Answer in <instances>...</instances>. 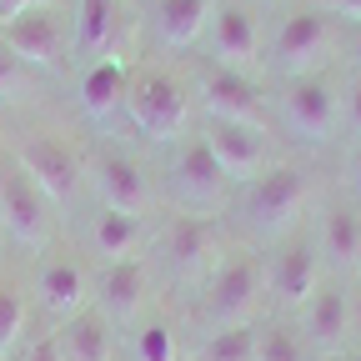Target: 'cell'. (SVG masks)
Listing matches in <instances>:
<instances>
[{
    "mask_svg": "<svg viewBox=\"0 0 361 361\" xmlns=\"http://www.w3.org/2000/svg\"><path fill=\"white\" fill-rule=\"evenodd\" d=\"M126 111L135 121V130H146L151 141H171V135L186 126V90H180L176 75L166 71H135L130 85H126Z\"/></svg>",
    "mask_w": 361,
    "mask_h": 361,
    "instance_id": "obj_1",
    "label": "cell"
},
{
    "mask_svg": "<svg viewBox=\"0 0 361 361\" xmlns=\"http://www.w3.org/2000/svg\"><path fill=\"white\" fill-rule=\"evenodd\" d=\"M256 301H261V266L246 251L226 256L216 266L211 286H206V316L216 326H246V316L256 311Z\"/></svg>",
    "mask_w": 361,
    "mask_h": 361,
    "instance_id": "obj_2",
    "label": "cell"
},
{
    "mask_svg": "<svg viewBox=\"0 0 361 361\" xmlns=\"http://www.w3.org/2000/svg\"><path fill=\"white\" fill-rule=\"evenodd\" d=\"M306 171L296 166H271L251 180L246 191V216L251 226H261V231H286V226L296 221V211L306 206Z\"/></svg>",
    "mask_w": 361,
    "mask_h": 361,
    "instance_id": "obj_3",
    "label": "cell"
},
{
    "mask_svg": "<svg viewBox=\"0 0 361 361\" xmlns=\"http://www.w3.org/2000/svg\"><path fill=\"white\" fill-rule=\"evenodd\" d=\"M20 171L45 191V201H71L80 191V156L61 141V135H30L20 146Z\"/></svg>",
    "mask_w": 361,
    "mask_h": 361,
    "instance_id": "obj_4",
    "label": "cell"
},
{
    "mask_svg": "<svg viewBox=\"0 0 361 361\" xmlns=\"http://www.w3.org/2000/svg\"><path fill=\"white\" fill-rule=\"evenodd\" d=\"M201 141L211 146V156L221 161L226 180H256L266 166V130L261 126H241V121H211Z\"/></svg>",
    "mask_w": 361,
    "mask_h": 361,
    "instance_id": "obj_5",
    "label": "cell"
},
{
    "mask_svg": "<svg viewBox=\"0 0 361 361\" xmlns=\"http://www.w3.org/2000/svg\"><path fill=\"white\" fill-rule=\"evenodd\" d=\"M0 216H6V226L16 231V241H25V246H40L51 236V201H45V191L20 171L0 176Z\"/></svg>",
    "mask_w": 361,
    "mask_h": 361,
    "instance_id": "obj_6",
    "label": "cell"
},
{
    "mask_svg": "<svg viewBox=\"0 0 361 361\" xmlns=\"http://www.w3.org/2000/svg\"><path fill=\"white\" fill-rule=\"evenodd\" d=\"M326 45H331V20L322 11H296L286 16V25L276 30V45H271V56H276V66L286 75H306L316 61L326 56Z\"/></svg>",
    "mask_w": 361,
    "mask_h": 361,
    "instance_id": "obj_7",
    "label": "cell"
},
{
    "mask_svg": "<svg viewBox=\"0 0 361 361\" xmlns=\"http://www.w3.org/2000/svg\"><path fill=\"white\" fill-rule=\"evenodd\" d=\"M281 111H286V126L301 141H326L336 130V96H331V85L316 80V75L291 80V90L281 96Z\"/></svg>",
    "mask_w": 361,
    "mask_h": 361,
    "instance_id": "obj_8",
    "label": "cell"
},
{
    "mask_svg": "<svg viewBox=\"0 0 361 361\" xmlns=\"http://www.w3.org/2000/svg\"><path fill=\"white\" fill-rule=\"evenodd\" d=\"M6 45L20 66H61V20L56 11H25L16 20H6Z\"/></svg>",
    "mask_w": 361,
    "mask_h": 361,
    "instance_id": "obj_9",
    "label": "cell"
},
{
    "mask_svg": "<svg viewBox=\"0 0 361 361\" xmlns=\"http://www.w3.org/2000/svg\"><path fill=\"white\" fill-rule=\"evenodd\" d=\"M206 111L211 121H241V126H261V90L241 75V71H211L206 85Z\"/></svg>",
    "mask_w": 361,
    "mask_h": 361,
    "instance_id": "obj_10",
    "label": "cell"
},
{
    "mask_svg": "<svg viewBox=\"0 0 361 361\" xmlns=\"http://www.w3.org/2000/svg\"><path fill=\"white\" fill-rule=\"evenodd\" d=\"M306 336L322 356L341 351V341L351 336V296L341 286H316V296L306 301Z\"/></svg>",
    "mask_w": 361,
    "mask_h": 361,
    "instance_id": "obj_11",
    "label": "cell"
},
{
    "mask_svg": "<svg viewBox=\"0 0 361 361\" xmlns=\"http://www.w3.org/2000/svg\"><path fill=\"white\" fill-rule=\"evenodd\" d=\"M211 51H216L221 71H246L256 61V25L241 6H221L211 16Z\"/></svg>",
    "mask_w": 361,
    "mask_h": 361,
    "instance_id": "obj_12",
    "label": "cell"
},
{
    "mask_svg": "<svg viewBox=\"0 0 361 361\" xmlns=\"http://www.w3.org/2000/svg\"><path fill=\"white\" fill-rule=\"evenodd\" d=\"M271 296L281 306H306L316 296V251L306 241H291L271 266Z\"/></svg>",
    "mask_w": 361,
    "mask_h": 361,
    "instance_id": "obj_13",
    "label": "cell"
},
{
    "mask_svg": "<svg viewBox=\"0 0 361 361\" xmlns=\"http://www.w3.org/2000/svg\"><path fill=\"white\" fill-rule=\"evenodd\" d=\"M96 180H101V196H106L111 211L135 216V211L151 201V186H146L141 166L126 161V156H101V161H96Z\"/></svg>",
    "mask_w": 361,
    "mask_h": 361,
    "instance_id": "obj_14",
    "label": "cell"
},
{
    "mask_svg": "<svg viewBox=\"0 0 361 361\" xmlns=\"http://www.w3.org/2000/svg\"><path fill=\"white\" fill-rule=\"evenodd\" d=\"M176 186L186 191L191 201H216L221 196L226 171H221V161L211 156V146L201 141V135H191V141L180 146V156H176Z\"/></svg>",
    "mask_w": 361,
    "mask_h": 361,
    "instance_id": "obj_15",
    "label": "cell"
},
{
    "mask_svg": "<svg viewBox=\"0 0 361 361\" xmlns=\"http://www.w3.org/2000/svg\"><path fill=\"white\" fill-rule=\"evenodd\" d=\"M61 356L66 361H111L116 336H111V316L101 311H75L66 331H61Z\"/></svg>",
    "mask_w": 361,
    "mask_h": 361,
    "instance_id": "obj_16",
    "label": "cell"
},
{
    "mask_svg": "<svg viewBox=\"0 0 361 361\" xmlns=\"http://www.w3.org/2000/svg\"><path fill=\"white\" fill-rule=\"evenodd\" d=\"M216 251V226L201 216H176L166 226V256L176 271H201Z\"/></svg>",
    "mask_w": 361,
    "mask_h": 361,
    "instance_id": "obj_17",
    "label": "cell"
},
{
    "mask_svg": "<svg viewBox=\"0 0 361 361\" xmlns=\"http://www.w3.org/2000/svg\"><path fill=\"white\" fill-rule=\"evenodd\" d=\"M35 296L51 316H75L85 306V271L75 261H45L40 281H35Z\"/></svg>",
    "mask_w": 361,
    "mask_h": 361,
    "instance_id": "obj_18",
    "label": "cell"
},
{
    "mask_svg": "<svg viewBox=\"0 0 361 361\" xmlns=\"http://www.w3.org/2000/svg\"><path fill=\"white\" fill-rule=\"evenodd\" d=\"M101 296H106V311L130 322V316H141V301H146V266L126 256V261H111L106 276H101Z\"/></svg>",
    "mask_w": 361,
    "mask_h": 361,
    "instance_id": "obj_19",
    "label": "cell"
},
{
    "mask_svg": "<svg viewBox=\"0 0 361 361\" xmlns=\"http://www.w3.org/2000/svg\"><path fill=\"white\" fill-rule=\"evenodd\" d=\"M126 85H130V71L121 66V61H101V66H90L85 71V80H80V106H85V116H111V111H121L126 106Z\"/></svg>",
    "mask_w": 361,
    "mask_h": 361,
    "instance_id": "obj_20",
    "label": "cell"
},
{
    "mask_svg": "<svg viewBox=\"0 0 361 361\" xmlns=\"http://www.w3.org/2000/svg\"><path fill=\"white\" fill-rule=\"evenodd\" d=\"M211 20V0H156V30L166 45H191Z\"/></svg>",
    "mask_w": 361,
    "mask_h": 361,
    "instance_id": "obj_21",
    "label": "cell"
},
{
    "mask_svg": "<svg viewBox=\"0 0 361 361\" xmlns=\"http://www.w3.org/2000/svg\"><path fill=\"white\" fill-rule=\"evenodd\" d=\"M322 246H326V256L336 261V266H361V216L356 211H346V206H336V211H326V221H322Z\"/></svg>",
    "mask_w": 361,
    "mask_h": 361,
    "instance_id": "obj_22",
    "label": "cell"
},
{
    "mask_svg": "<svg viewBox=\"0 0 361 361\" xmlns=\"http://www.w3.org/2000/svg\"><path fill=\"white\" fill-rule=\"evenodd\" d=\"M141 241V221L135 216H126V211H101L96 216V251L101 256H111V261H126V251Z\"/></svg>",
    "mask_w": 361,
    "mask_h": 361,
    "instance_id": "obj_23",
    "label": "cell"
},
{
    "mask_svg": "<svg viewBox=\"0 0 361 361\" xmlns=\"http://www.w3.org/2000/svg\"><path fill=\"white\" fill-rule=\"evenodd\" d=\"M256 331L251 326H216L201 346V361H256Z\"/></svg>",
    "mask_w": 361,
    "mask_h": 361,
    "instance_id": "obj_24",
    "label": "cell"
},
{
    "mask_svg": "<svg viewBox=\"0 0 361 361\" xmlns=\"http://www.w3.org/2000/svg\"><path fill=\"white\" fill-rule=\"evenodd\" d=\"M116 25V0H80V45L85 51H101L111 40Z\"/></svg>",
    "mask_w": 361,
    "mask_h": 361,
    "instance_id": "obj_25",
    "label": "cell"
},
{
    "mask_svg": "<svg viewBox=\"0 0 361 361\" xmlns=\"http://www.w3.org/2000/svg\"><path fill=\"white\" fill-rule=\"evenodd\" d=\"M25 331V296L16 286H0V356H11Z\"/></svg>",
    "mask_w": 361,
    "mask_h": 361,
    "instance_id": "obj_26",
    "label": "cell"
},
{
    "mask_svg": "<svg viewBox=\"0 0 361 361\" xmlns=\"http://www.w3.org/2000/svg\"><path fill=\"white\" fill-rule=\"evenodd\" d=\"M256 361H311V356H306L301 331H291V326H271V331L261 336V346H256Z\"/></svg>",
    "mask_w": 361,
    "mask_h": 361,
    "instance_id": "obj_27",
    "label": "cell"
},
{
    "mask_svg": "<svg viewBox=\"0 0 361 361\" xmlns=\"http://www.w3.org/2000/svg\"><path fill=\"white\" fill-rule=\"evenodd\" d=\"M135 361H176V331L166 322H146L135 331Z\"/></svg>",
    "mask_w": 361,
    "mask_h": 361,
    "instance_id": "obj_28",
    "label": "cell"
},
{
    "mask_svg": "<svg viewBox=\"0 0 361 361\" xmlns=\"http://www.w3.org/2000/svg\"><path fill=\"white\" fill-rule=\"evenodd\" d=\"M16 90H25V66L11 56V45L0 40V101H11Z\"/></svg>",
    "mask_w": 361,
    "mask_h": 361,
    "instance_id": "obj_29",
    "label": "cell"
},
{
    "mask_svg": "<svg viewBox=\"0 0 361 361\" xmlns=\"http://www.w3.org/2000/svg\"><path fill=\"white\" fill-rule=\"evenodd\" d=\"M56 0H0V20H16L25 11H51Z\"/></svg>",
    "mask_w": 361,
    "mask_h": 361,
    "instance_id": "obj_30",
    "label": "cell"
},
{
    "mask_svg": "<svg viewBox=\"0 0 361 361\" xmlns=\"http://www.w3.org/2000/svg\"><path fill=\"white\" fill-rule=\"evenodd\" d=\"M25 361H66V356H61V336H40Z\"/></svg>",
    "mask_w": 361,
    "mask_h": 361,
    "instance_id": "obj_31",
    "label": "cell"
},
{
    "mask_svg": "<svg viewBox=\"0 0 361 361\" xmlns=\"http://www.w3.org/2000/svg\"><path fill=\"white\" fill-rule=\"evenodd\" d=\"M326 11H336V16H346V20H361V0H322Z\"/></svg>",
    "mask_w": 361,
    "mask_h": 361,
    "instance_id": "obj_32",
    "label": "cell"
},
{
    "mask_svg": "<svg viewBox=\"0 0 361 361\" xmlns=\"http://www.w3.org/2000/svg\"><path fill=\"white\" fill-rule=\"evenodd\" d=\"M346 121H351V126L361 130V80L351 85V106H346Z\"/></svg>",
    "mask_w": 361,
    "mask_h": 361,
    "instance_id": "obj_33",
    "label": "cell"
},
{
    "mask_svg": "<svg viewBox=\"0 0 361 361\" xmlns=\"http://www.w3.org/2000/svg\"><path fill=\"white\" fill-rule=\"evenodd\" d=\"M351 336H356V346H361V291L351 296Z\"/></svg>",
    "mask_w": 361,
    "mask_h": 361,
    "instance_id": "obj_34",
    "label": "cell"
},
{
    "mask_svg": "<svg viewBox=\"0 0 361 361\" xmlns=\"http://www.w3.org/2000/svg\"><path fill=\"white\" fill-rule=\"evenodd\" d=\"M351 180H356V191H361V146H356V156H351Z\"/></svg>",
    "mask_w": 361,
    "mask_h": 361,
    "instance_id": "obj_35",
    "label": "cell"
},
{
    "mask_svg": "<svg viewBox=\"0 0 361 361\" xmlns=\"http://www.w3.org/2000/svg\"><path fill=\"white\" fill-rule=\"evenodd\" d=\"M356 61H361V35H356Z\"/></svg>",
    "mask_w": 361,
    "mask_h": 361,
    "instance_id": "obj_36",
    "label": "cell"
},
{
    "mask_svg": "<svg viewBox=\"0 0 361 361\" xmlns=\"http://www.w3.org/2000/svg\"><path fill=\"white\" fill-rule=\"evenodd\" d=\"M341 361H356V356H341Z\"/></svg>",
    "mask_w": 361,
    "mask_h": 361,
    "instance_id": "obj_37",
    "label": "cell"
}]
</instances>
